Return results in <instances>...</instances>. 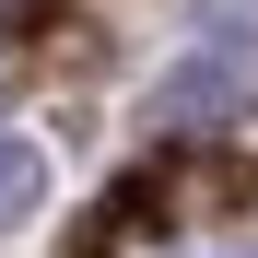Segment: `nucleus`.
I'll list each match as a JSON object with an SVG mask.
<instances>
[{"instance_id": "f257e3e1", "label": "nucleus", "mask_w": 258, "mask_h": 258, "mask_svg": "<svg viewBox=\"0 0 258 258\" xmlns=\"http://www.w3.org/2000/svg\"><path fill=\"white\" fill-rule=\"evenodd\" d=\"M235 94H246V59H235V47H200L188 71H164L153 117H164V129H211V117H235Z\"/></svg>"}, {"instance_id": "f03ea898", "label": "nucleus", "mask_w": 258, "mask_h": 258, "mask_svg": "<svg viewBox=\"0 0 258 258\" xmlns=\"http://www.w3.org/2000/svg\"><path fill=\"white\" fill-rule=\"evenodd\" d=\"M35 200H47V153H35V141H12V129H0V223H24Z\"/></svg>"}, {"instance_id": "7ed1b4c3", "label": "nucleus", "mask_w": 258, "mask_h": 258, "mask_svg": "<svg viewBox=\"0 0 258 258\" xmlns=\"http://www.w3.org/2000/svg\"><path fill=\"white\" fill-rule=\"evenodd\" d=\"M0 94H12V59H0Z\"/></svg>"}, {"instance_id": "20e7f679", "label": "nucleus", "mask_w": 258, "mask_h": 258, "mask_svg": "<svg viewBox=\"0 0 258 258\" xmlns=\"http://www.w3.org/2000/svg\"><path fill=\"white\" fill-rule=\"evenodd\" d=\"M0 12H12V0H0Z\"/></svg>"}]
</instances>
